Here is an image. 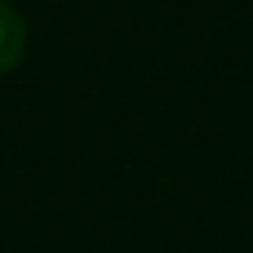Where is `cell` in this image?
Masks as SVG:
<instances>
[{
	"label": "cell",
	"instance_id": "6da1fadb",
	"mask_svg": "<svg viewBox=\"0 0 253 253\" xmlns=\"http://www.w3.org/2000/svg\"><path fill=\"white\" fill-rule=\"evenodd\" d=\"M22 49H27V18L9 0H0V71H9L22 58Z\"/></svg>",
	"mask_w": 253,
	"mask_h": 253
}]
</instances>
